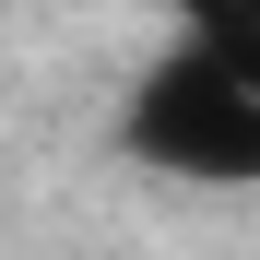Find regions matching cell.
I'll list each match as a JSON object with an SVG mask.
<instances>
[{"instance_id":"cell-2","label":"cell","mask_w":260,"mask_h":260,"mask_svg":"<svg viewBox=\"0 0 260 260\" xmlns=\"http://www.w3.org/2000/svg\"><path fill=\"white\" fill-rule=\"evenodd\" d=\"M178 36L201 59H225L248 95H260V0H178Z\"/></svg>"},{"instance_id":"cell-1","label":"cell","mask_w":260,"mask_h":260,"mask_svg":"<svg viewBox=\"0 0 260 260\" xmlns=\"http://www.w3.org/2000/svg\"><path fill=\"white\" fill-rule=\"evenodd\" d=\"M130 154L166 166V178H201V189H260V95L225 71V59H201L189 36L166 48L142 83H130Z\"/></svg>"}]
</instances>
